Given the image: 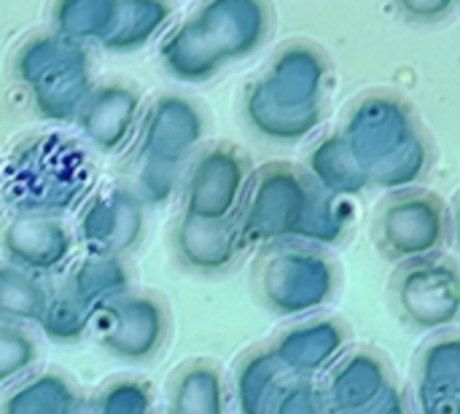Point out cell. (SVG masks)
I'll return each instance as SVG.
<instances>
[{
	"mask_svg": "<svg viewBox=\"0 0 460 414\" xmlns=\"http://www.w3.org/2000/svg\"><path fill=\"white\" fill-rule=\"evenodd\" d=\"M388 304L410 331L431 337L460 329V261L437 253L394 267Z\"/></svg>",
	"mask_w": 460,
	"mask_h": 414,
	"instance_id": "7",
	"label": "cell"
},
{
	"mask_svg": "<svg viewBox=\"0 0 460 414\" xmlns=\"http://www.w3.org/2000/svg\"><path fill=\"white\" fill-rule=\"evenodd\" d=\"M59 286L97 315L102 307L135 288V269L129 259L86 253L84 259L67 267L65 280Z\"/></svg>",
	"mask_w": 460,
	"mask_h": 414,
	"instance_id": "22",
	"label": "cell"
},
{
	"mask_svg": "<svg viewBox=\"0 0 460 414\" xmlns=\"http://www.w3.org/2000/svg\"><path fill=\"white\" fill-rule=\"evenodd\" d=\"M460 0H394L396 11L415 24H437L447 19Z\"/></svg>",
	"mask_w": 460,
	"mask_h": 414,
	"instance_id": "35",
	"label": "cell"
},
{
	"mask_svg": "<svg viewBox=\"0 0 460 414\" xmlns=\"http://www.w3.org/2000/svg\"><path fill=\"white\" fill-rule=\"evenodd\" d=\"M256 84L264 97L283 110L323 113L329 59L318 46L294 40L272 57L267 73Z\"/></svg>",
	"mask_w": 460,
	"mask_h": 414,
	"instance_id": "13",
	"label": "cell"
},
{
	"mask_svg": "<svg viewBox=\"0 0 460 414\" xmlns=\"http://www.w3.org/2000/svg\"><path fill=\"white\" fill-rule=\"evenodd\" d=\"M75 245V229H70L62 216L13 213L0 229L3 261L38 277L65 269L73 261Z\"/></svg>",
	"mask_w": 460,
	"mask_h": 414,
	"instance_id": "14",
	"label": "cell"
},
{
	"mask_svg": "<svg viewBox=\"0 0 460 414\" xmlns=\"http://www.w3.org/2000/svg\"><path fill=\"white\" fill-rule=\"evenodd\" d=\"M253 175L251 156L234 143H210L194 154L181 178V213L205 221H232Z\"/></svg>",
	"mask_w": 460,
	"mask_h": 414,
	"instance_id": "9",
	"label": "cell"
},
{
	"mask_svg": "<svg viewBox=\"0 0 460 414\" xmlns=\"http://www.w3.org/2000/svg\"><path fill=\"white\" fill-rule=\"evenodd\" d=\"M229 380L213 358H191L181 364L167 383L170 414H229Z\"/></svg>",
	"mask_w": 460,
	"mask_h": 414,
	"instance_id": "21",
	"label": "cell"
},
{
	"mask_svg": "<svg viewBox=\"0 0 460 414\" xmlns=\"http://www.w3.org/2000/svg\"><path fill=\"white\" fill-rule=\"evenodd\" d=\"M342 267L332 251L286 240L259 248L251 267L256 302L275 318L299 321L326 313L342 294Z\"/></svg>",
	"mask_w": 460,
	"mask_h": 414,
	"instance_id": "3",
	"label": "cell"
},
{
	"mask_svg": "<svg viewBox=\"0 0 460 414\" xmlns=\"http://www.w3.org/2000/svg\"><path fill=\"white\" fill-rule=\"evenodd\" d=\"M146 224L148 205L135 189L127 183H111L92 189L84 199L75 221V240L86 253L129 259L146 237Z\"/></svg>",
	"mask_w": 460,
	"mask_h": 414,
	"instance_id": "10",
	"label": "cell"
},
{
	"mask_svg": "<svg viewBox=\"0 0 460 414\" xmlns=\"http://www.w3.org/2000/svg\"><path fill=\"white\" fill-rule=\"evenodd\" d=\"M81 414H89V410H86V404H84V412H81Z\"/></svg>",
	"mask_w": 460,
	"mask_h": 414,
	"instance_id": "40",
	"label": "cell"
},
{
	"mask_svg": "<svg viewBox=\"0 0 460 414\" xmlns=\"http://www.w3.org/2000/svg\"><path fill=\"white\" fill-rule=\"evenodd\" d=\"M94 313L86 310L73 294H67L62 286L51 288L46 310L38 321V329L46 339L54 345H75L94 334Z\"/></svg>",
	"mask_w": 460,
	"mask_h": 414,
	"instance_id": "31",
	"label": "cell"
},
{
	"mask_svg": "<svg viewBox=\"0 0 460 414\" xmlns=\"http://www.w3.org/2000/svg\"><path fill=\"white\" fill-rule=\"evenodd\" d=\"M450 229H453V242L460 251V191L450 202Z\"/></svg>",
	"mask_w": 460,
	"mask_h": 414,
	"instance_id": "38",
	"label": "cell"
},
{
	"mask_svg": "<svg viewBox=\"0 0 460 414\" xmlns=\"http://www.w3.org/2000/svg\"><path fill=\"white\" fill-rule=\"evenodd\" d=\"M170 248L178 267L199 277L229 275L251 251L237 226V218L205 221L186 213H181L170 229Z\"/></svg>",
	"mask_w": 460,
	"mask_h": 414,
	"instance_id": "16",
	"label": "cell"
},
{
	"mask_svg": "<svg viewBox=\"0 0 460 414\" xmlns=\"http://www.w3.org/2000/svg\"><path fill=\"white\" fill-rule=\"evenodd\" d=\"M391 356L369 342H353V348L321 377V385L337 414L367 407L396 383Z\"/></svg>",
	"mask_w": 460,
	"mask_h": 414,
	"instance_id": "18",
	"label": "cell"
},
{
	"mask_svg": "<svg viewBox=\"0 0 460 414\" xmlns=\"http://www.w3.org/2000/svg\"><path fill=\"white\" fill-rule=\"evenodd\" d=\"M143 119V97L129 84H100L92 89L86 102L81 105L75 124L92 148L100 154L124 151L140 127Z\"/></svg>",
	"mask_w": 460,
	"mask_h": 414,
	"instance_id": "17",
	"label": "cell"
},
{
	"mask_svg": "<svg viewBox=\"0 0 460 414\" xmlns=\"http://www.w3.org/2000/svg\"><path fill=\"white\" fill-rule=\"evenodd\" d=\"M372 242L394 267L445 253L453 242L450 205L423 186L391 191L375 210Z\"/></svg>",
	"mask_w": 460,
	"mask_h": 414,
	"instance_id": "6",
	"label": "cell"
},
{
	"mask_svg": "<svg viewBox=\"0 0 460 414\" xmlns=\"http://www.w3.org/2000/svg\"><path fill=\"white\" fill-rule=\"evenodd\" d=\"M288 372L272 356L270 345L248 348L232 369L229 396L237 414H272L275 401L288 383Z\"/></svg>",
	"mask_w": 460,
	"mask_h": 414,
	"instance_id": "20",
	"label": "cell"
},
{
	"mask_svg": "<svg viewBox=\"0 0 460 414\" xmlns=\"http://www.w3.org/2000/svg\"><path fill=\"white\" fill-rule=\"evenodd\" d=\"M86 396L78 383L57 366L35 369L0 396V414H81Z\"/></svg>",
	"mask_w": 460,
	"mask_h": 414,
	"instance_id": "19",
	"label": "cell"
},
{
	"mask_svg": "<svg viewBox=\"0 0 460 414\" xmlns=\"http://www.w3.org/2000/svg\"><path fill=\"white\" fill-rule=\"evenodd\" d=\"M119 3L121 0H54L51 32L75 43H100L113 30Z\"/></svg>",
	"mask_w": 460,
	"mask_h": 414,
	"instance_id": "29",
	"label": "cell"
},
{
	"mask_svg": "<svg viewBox=\"0 0 460 414\" xmlns=\"http://www.w3.org/2000/svg\"><path fill=\"white\" fill-rule=\"evenodd\" d=\"M348 414H415L412 393L396 380V383H394L385 393H380L375 401H369L367 407H361V410Z\"/></svg>",
	"mask_w": 460,
	"mask_h": 414,
	"instance_id": "36",
	"label": "cell"
},
{
	"mask_svg": "<svg viewBox=\"0 0 460 414\" xmlns=\"http://www.w3.org/2000/svg\"><path fill=\"white\" fill-rule=\"evenodd\" d=\"M272 414H337L321 380L307 377H288L283 385Z\"/></svg>",
	"mask_w": 460,
	"mask_h": 414,
	"instance_id": "34",
	"label": "cell"
},
{
	"mask_svg": "<svg viewBox=\"0 0 460 414\" xmlns=\"http://www.w3.org/2000/svg\"><path fill=\"white\" fill-rule=\"evenodd\" d=\"M0 205H3V181H0Z\"/></svg>",
	"mask_w": 460,
	"mask_h": 414,
	"instance_id": "39",
	"label": "cell"
},
{
	"mask_svg": "<svg viewBox=\"0 0 460 414\" xmlns=\"http://www.w3.org/2000/svg\"><path fill=\"white\" fill-rule=\"evenodd\" d=\"M302 167L323 191H329L334 197L356 199L367 189H372L364 167L353 156V151H350V145H348V140L342 137L340 129L326 132L323 137H318L313 143V148L307 151Z\"/></svg>",
	"mask_w": 460,
	"mask_h": 414,
	"instance_id": "23",
	"label": "cell"
},
{
	"mask_svg": "<svg viewBox=\"0 0 460 414\" xmlns=\"http://www.w3.org/2000/svg\"><path fill=\"white\" fill-rule=\"evenodd\" d=\"M159 59L164 70L181 84H205L216 78L218 70L224 67L218 54L208 46V40L199 35L191 19L175 24L164 35L159 46Z\"/></svg>",
	"mask_w": 460,
	"mask_h": 414,
	"instance_id": "25",
	"label": "cell"
},
{
	"mask_svg": "<svg viewBox=\"0 0 460 414\" xmlns=\"http://www.w3.org/2000/svg\"><path fill=\"white\" fill-rule=\"evenodd\" d=\"M243 116H245L248 127L261 140L278 143V145H294V143L310 137L323 121V113H291V110L272 105L256 81L245 89Z\"/></svg>",
	"mask_w": 460,
	"mask_h": 414,
	"instance_id": "26",
	"label": "cell"
},
{
	"mask_svg": "<svg viewBox=\"0 0 460 414\" xmlns=\"http://www.w3.org/2000/svg\"><path fill=\"white\" fill-rule=\"evenodd\" d=\"M40 361V339L30 326L0 321V388L19 383L35 372Z\"/></svg>",
	"mask_w": 460,
	"mask_h": 414,
	"instance_id": "33",
	"label": "cell"
},
{
	"mask_svg": "<svg viewBox=\"0 0 460 414\" xmlns=\"http://www.w3.org/2000/svg\"><path fill=\"white\" fill-rule=\"evenodd\" d=\"M89 414H156V391L148 380L119 374L86 396Z\"/></svg>",
	"mask_w": 460,
	"mask_h": 414,
	"instance_id": "32",
	"label": "cell"
},
{
	"mask_svg": "<svg viewBox=\"0 0 460 414\" xmlns=\"http://www.w3.org/2000/svg\"><path fill=\"white\" fill-rule=\"evenodd\" d=\"M164 414H170V412H164Z\"/></svg>",
	"mask_w": 460,
	"mask_h": 414,
	"instance_id": "41",
	"label": "cell"
},
{
	"mask_svg": "<svg viewBox=\"0 0 460 414\" xmlns=\"http://www.w3.org/2000/svg\"><path fill=\"white\" fill-rule=\"evenodd\" d=\"M97 345L116 361L143 366L162 356L172 334V313L162 294L132 288L94 318Z\"/></svg>",
	"mask_w": 460,
	"mask_h": 414,
	"instance_id": "8",
	"label": "cell"
},
{
	"mask_svg": "<svg viewBox=\"0 0 460 414\" xmlns=\"http://www.w3.org/2000/svg\"><path fill=\"white\" fill-rule=\"evenodd\" d=\"M340 132L369 186L388 194L418 186L434 164L431 137L412 102L399 92H364L350 105Z\"/></svg>",
	"mask_w": 460,
	"mask_h": 414,
	"instance_id": "1",
	"label": "cell"
},
{
	"mask_svg": "<svg viewBox=\"0 0 460 414\" xmlns=\"http://www.w3.org/2000/svg\"><path fill=\"white\" fill-rule=\"evenodd\" d=\"M208 135L202 108L183 94H159L140 119L132 145L135 159L183 172Z\"/></svg>",
	"mask_w": 460,
	"mask_h": 414,
	"instance_id": "11",
	"label": "cell"
},
{
	"mask_svg": "<svg viewBox=\"0 0 460 414\" xmlns=\"http://www.w3.org/2000/svg\"><path fill=\"white\" fill-rule=\"evenodd\" d=\"M3 202L16 213L62 216L92 194L94 164L86 148L59 132L32 135L0 167Z\"/></svg>",
	"mask_w": 460,
	"mask_h": 414,
	"instance_id": "2",
	"label": "cell"
},
{
	"mask_svg": "<svg viewBox=\"0 0 460 414\" xmlns=\"http://www.w3.org/2000/svg\"><path fill=\"white\" fill-rule=\"evenodd\" d=\"M412 393L460 396V329L431 334L412 358Z\"/></svg>",
	"mask_w": 460,
	"mask_h": 414,
	"instance_id": "24",
	"label": "cell"
},
{
	"mask_svg": "<svg viewBox=\"0 0 460 414\" xmlns=\"http://www.w3.org/2000/svg\"><path fill=\"white\" fill-rule=\"evenodd\" d=\"M172 8L167 0H121L113 30L100 40L111 54H132L146 48L170 22Z\"/></svg>",
	"mask_w": 460,
	"mask_h": 414,
	"instance_id": "27",
	"label": "cell"
},
{
	"mask_svg": "<svg viewBox=\"0 0 460 414\" xmlns=\"http://www.w3.org/2000/svg\"><path fill=\"white\" fill-rule=\"evenodd\" d=\"M189 19L224 65L251 57L272 32L267 0H205Z\"/></svg>",
	"mask_w": 460,
	"mask_h": 414,
	"instance_id": "15",
	"label": "cell"
},
{
	"mask_svg": "<svg viewBox=\"0 0 460 414\" xmlns=\"http://www.w3.org/2000/svg\"><path fill=\"white\" fill-rule=\"evenodd\" d=\"M51 288L43 277L0 259V321L38 326Z\"/></svg>",
	"mask_w": 460,
	"mask_h": 414,
	"instance_id": "28",
	"label": "cell"
},
{
	"mask_svg": "<svg viewBox=\"0 0 460 414\" xmlns=\"http://www.w3.org/2000/svg\"><path fill=\"white\" fill-rule=\"evenodd\" d=\"M353 224H356L353 199L334 197L318 186V197H315V202L305 218V226L299 232V242H310V245L332 251L348 240Z\"/></svg>",
	"mask_w": 460,
	"mask_h": 414,
	"instance_id": "30",
	"label": "cell"
},
{
	"mask_svg": "<svg viewBox=\"0 0 460 414\" xmlns=\"http://www.w3.org/2000/svg\"><path fill=\"white\" fill-rule=\"evenodd\" d=\"M13 75L27 86L35 113L43 121H75L81 105L94 89L92 59L84 43L57 32L32 35L13 59Z\"/></svg>",
	"mask_w": 460,
	"mask_h": 414,
	"instance_id": "4",
	"label": "cell"
},
{
	"mask_svg": "<svg viewBox=\"0 0 460 414\" xmlns=\"http://www.w3.org/2000/svg\"><path fill=\"white\" fill-rule=\"evenodd\" d=\"M315 197L318 183L299 164L270 162L253 170L237 213V226L248 248L299 240Z\"/></svg>",
	"mask_w": 460,
	"mask_h": 414,
	"instance_id": "5",
	"label": "cell"
},
{
	"mask_svg": "<svg viewBox=\"0 0 460 414\" xmlns=\"http://www.w3.org/2000/svg\"><path fill=\"white\" fill-rule=\"evenodd\" d=\"M412 407H415V414H460V396L412 393Z\"/></svg>",
	"mask_w": 460,
	"mask_h": 414,
	"instance_id": "37",
	"label": "cell"
},
{
	"mask_svg": "<svg viewBox=\"0 0 460 414\" xmlns=\"http://www.w3.org/2000/svg\"><path fill=\"white\" fill-rule=\"evenodd\" d=\"M267 345L291 377L321 380L353 348V326L342 315L318 313L291 321Z\"/></svg>",
	"mask_w": 460,
	"mask_h": 414,
	"instance_id": "12",
	"label": "cell"
}]
</instances>
